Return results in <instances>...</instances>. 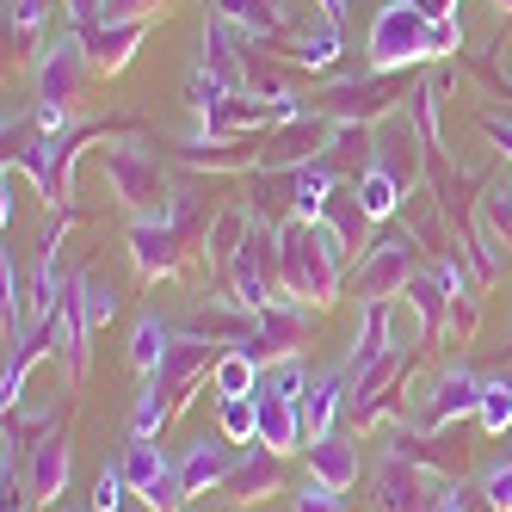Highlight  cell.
<instances>
[{"label":"cell","instance_id":"1","mask_svg":"<svg viewBox=\"0 0 512 512\" xmlns=\"http://www.w3.org/2000/svg\"><path fill=\"white\" fill-rule=\"evenodd\" d=\"M334 253H340V241L327 235V229H315V223H290L284 235H278V266H284V284L297 290V297H334V284H340V272H334Z\"/></svg>","mask_w":512,"mask_h":512},{"label":"cell","instance_id":"2","mask_svg":"<svg viewBox=\"0 0 512 512\" xmlns=\"http://www.w3.org/2000/svg\"><path fill=\"white\" fill-rule=\"evenodd\" d=\"M371 56L377 62H408V56H432V19L408 0H389L371 25Z\"/></svg>","mask_w":512,"mask_h":512},{"label":"cell","instance_id":"3","mask_svg":"<svg viewBox=\"0 0 512 512\" xmlns=\"http://www.w3.org/2000/svg\"><path fill=\"white\" fill-rule=\"evenodd\" d=\"M235 303H241V309H253V315L278 303V297H272V253H266V241H260V235H253V241L235 253Z\"/></svg>","mask_w":512,"mask_h":512},{"label":"cell","instance_id":"4","mask_svg":"<svg viewBox=\"0 0 512 512\" xmlns=\"http://www.w3.org/2000/svg\"><path fill=\"white\" fill-rule=\"evenodd\" d=\"M303 334V315L297 309H260L253 315V334H247V352L253 358H290V340Z\"/></svg>","mask_w":512,"mask_h":512},{"label":"cell","instance_id":"5","mask_svg":"<svg viewBox=\"0 0 512 512\" xmlns=\"http://www.w3.org/2000/svg\"><path fill=\"white\" fill-rule=\"evenodd\" d=\"M408 266H414V247L408 241H377V253L364 260V297L383 303L395 284H408Z\"/></svg>","mask_w":512,"mask_h":512},{"label":"cell","instance_id":"6","mask_svg":"<svg viewBox=\"0 0 512 512\" xmlns=\"http://www.w3.org/2000/svg\"><path fill=\"white\" fill-rule=\"evenodd\" d=\"M229 475H235V463H229V445H192V457L179 463V482H186V494H210V488H229Z\"/></svg>","mask_w":512,"mask_h":512},{"label":"cell","instance_id":"7","mask_svg":"<svg viewBox=\"0 0 512 512\" xmlns=\"http://www.w3.org/2000/svg\"><path fill=\"white\" fill-rule=\"evenodd\" d=\"M303 401H278V395H260V445L272 451H290V445H303Z\"/></svg>","mask_w":512,"mask_h":512},{"label":"cell","instance_id":"8","mask_svg":"<svg viewBox=\"0 0 512 512\" xmlns=\"http://www.w3.org/2000/svg\"><path fill=\"white\" fill-rule=\"evenodd\" d=\"M105 173H112L118 186H124V198H130V204H149V198L161 192V173L142 161L136 149H112V155H105Z\"/></svg>","mask_w":512,"mask_h":512},{"label":"cell","instance_id":"9","mask_svg":"<svg viewBox=\"0 0 512 512\" xmlns=\"http://www.w3.org/2000/svg\"><path fill=\"white\" fill-rule=\"evenodd\" d=\"M309 469L321 475L327 488H352L358 482V451L346 445V438H315V445H309Z\"/></svg>","mask_w":512,"mask_h":512},{"label":"cell","instance_id":"10","mask_svg":"<svg viewBox=\"0 0 512 512\" xmlns=\"http://www.w3.org/2000/svg\"><path fill=\"white\" fill-rule=\"evenodd\" d=\"M62 488H68V445L62 438H44V445H31V494L56 500Z\"/></svg>","mask_w":512,"mask_h":512},{"label":"cell","instance_id":"11","mask_svg":"<svg viewBox=\"0 0 512 512\" xmlns=\"http://www.w3.org/2000/svg\"><path fill=\"white\" fill-rule=\"evenodd\" d=\"M482 389H488V383H475L469 371H451L445 383H438L432 414H426V420H457V414H475V408H482Z\"/></svg>","mask_w":512,"mask_h":512},{"label":"cell","instance_id":"12","mask_svg":"<svg viewBox=\"0 0 512 512\" xmlns=\"http://www.w3.org/2000/svg\"><path fill=\"white\" fill-rule=\"evenodd\" d=\"M216 426L229 445H253L260 438V395H223L216 401Z\"/></svg>","mask_w":512,"mask_h":512},{"label":"cell","instance_id":"13","mask_svg":"<svg viewBox=\"0 0 512 512\" xmlns=\"http://www.w3.org/2000/svg\"><path fill=\"white\" fill-rule=\"evenodd\" d=\"M81 87V50L75 44H56L44 56V105H62V99H75Z\"/></svg>","mask_w":512,"mask_h":512},{"label":"cell","instance_id":"14","mask_svg":"<svg viewBox=\"0 0 512 512\" xmlns=\"http://www.w3.org/2000/svg\"><path fill=\"white\" fill-rule=\"evenodd\" d=\"M278 457H284V451H272V445L260 451V445H253V451H247V457L235 463L229 488H235V494H247V500H253V494H266V488L278 482Z\"/></svg>","mask_w":512,"mask_h":512},{"label":"cell","instance_id":"15","mask_svg":"<svg viewBox=\"0 0 512 512\" xmlns=\"http://www.w3.org/2000/svg\"><path fill=\"white\" fill-rule=\"evenodd\" d=\"M124 482L136 488V494H149L155 482H161V475H167V457H161V445H155V438H136V445L124 451Z\"/></svg>","mask_w":512,"mask_h":512},{"label":"cell","instance_id":"16","mask_svg":"<svg viewBox=\"0 0 512 512\" xmlns=\"http://www.w3.org/2000/svg\"><path fill=\"white\" fill-rule=\"evenodd\" d=\"M334 408H340V377L309 383V395H303V432H309V445H315V438H327V426H334Z\"/></svg>","mask_w":512,"mask_h":512},{"label":"cell","instance_id":"17","mask_svg":"<svg viewBox=\"0 0 512 512\" xmlns=\"http://www.w3.org/2000/svg\"><path fill=\"white\" fill-rule=\"evenodd\" d=\"M210 383H216V395H253V389H260V358H253V352H229V358H216Z\"/></svg>","mask_w":512,"mask_h":512},{"label":"cell","instance_id":"18","mask_svg":"<svg viewBox=\"0 0 512 512\" xmlns=\"http://www.w3.org/2000/svg\"><path fill=\"white\" fill-rule=\"evenodd\" d=\"M167 352H173V340H167V327L149 315V321H136V334H130V364H136V371H161V364H167Z\"/></svg>","mask_w":512,"mask_h":512},{"label":"cell","instance_id":"19","mask_svg":"<svg viewBox=\"0 0 512 512\" xmlns=\"http://www.w3.org/2000/svg\"><path fill=\"white\" fill-rule=\"evenodd\" d=\"M327 192H334V173L327 167H303L297 173V223H321Z\"/></svg>","mask_w":512,"mask_h":512},{"label":"cell","instance_id":"20","mask_svg":"<svg viewBox=\"0 0 512 512\" xmlns=\"http://www.w3.org/2000/svg\"><path fill=\"white\" fill-rule=\"evenodd\" d=\"M395 198H401V179H395L389 167H371V173L358 179V204H364V216H389Z\"/></svg>","mask_w":512,"mask_h":512},{"label":"cell","instance_id":"21","mask_svg":"<svg viewBox=\"0 0 512 512\" xmlns=\"http://www.w3.org/2000/svg\"><path fill=\"white\" fill-rule=\"evenodd\" d=\"M136 266L149 272V278H155V272H167V266H173V229L142 223V229H136Z\"/></svg>","mask_w":512,"mask_h":512},{"label":"cell","instance_id":"22","mask_svg":"<svg viewBox=\"0 0 512 512\" xmlns=\"http://www.w3.org/2000/svg\"><path fill=\"white\" fill-rule=\"evenodd\" d=\"M414 488H420V475H414V469L401 475V457H395V463L383 469V512H414V506H420Z\"/></svg>","mask_w":512,"mask_h":512},{"label":"cell","instance_id":"23","mask_svg":"<svg viewBox=\"0 0 512 512\" xmlns=\"http://www.w3.org/2000/svg\"><path fill=\"white\" fill-rule=\"evenodd\" d=\"M167 414H173V395L161 383H149V389H142V401H136V438H155L167 426Z\"/></svg>","mask_w":512,"mask_h":512},{"label":"cell","instance_id":"24","mask_svg":"<svg viewBox=\"0 0 512 512\" xmlns=\"http://www.w3.org/2000/svg\"><path fill=\"white\" fill-rule=\"evenodd\" d=\"M475 414H482L488 432H506V426H512V383H488V389H482V408H475Z\"/></svg>","mask_w":512,"mask_h":512},{"label":"cell","instance_id":"25","mask_svg":"<svg viewBox=\"0 0 512 512\" xmlns=\"http://www.w3.org/2000/svg\"><path fill=\"white\" fill-rule=\"evenodd\" d=\"M223 13L241 19L247 31H272V25H278V7H272V0H223Z\"/></svg>","mask_w":512,"mask_h":512},{"label":"cell","instance_id":"26","mask_svg":"<svg viewBox=\"0 0 512 512\" xmlns=\"http://www.w3.org/2000/svg\"><path fill=\"white\" fill-rule=\"evenodd\" d=\"M334 56H340V38H334V25H327V31H309V38L297 44V62H309V68H327Z\"/></svg>","mask_w":512,"mask_h":512},{"label":"cell","instance_id":"27","mask_svg":"<svg viewBox=\"0 0 512 512\" xmlns=\"http://www.w3.org/2000/svg\"><path fill=\"white\" fill-rule=\"evenodd\" d=\"M124 488H130V482H124V469H105V475H99V488H93V512H118V506H124Z\"/></svg>","mask_w":512,"mask_h":512},{"label":"cell","instance_id":"28","mask_svg":"<svg viewBox=\"0 0 512 512\" xmlns=\"http://www.w3.org/2000/svg\"><path fill=\"white\" fill-rule=\"evenodd\" d=\"M81 303H87V327H99V321H112V315H118V297H112L105 284H87V290H81Z\"/></svg>","mask_w":512,"mask_h":512},{"label":"cell","instance_id":"29","mask_svg":"<svg viewBox=\"0 0 512 512\" xmlns=\"http://www.w3.org/2000/svg\"><path fill=\"white\" fill-rule=\"evenodd\" d=\"M482 500H488L494 512H512V463H500V469L488 475V488H482Z\"/></svg>","mask_w":512,"mask_h":512},{"label":"cell","instance_id":"30","mask_svg":"<svg viewBox=\"0 0 512 512\" xmlns=\"http://www.w3.org/2000/svg\"><path fill=\"white\" fill-rule=\"evenodd\" d=\"M297 512H340V488H303V500H297Z\"/></svg>","mask_w":512,"mask_h":512},{"label":"cell","instance_id":"31","mask_svg":"<svg viewBox=\"0 0 512 512\" xmlns=\"http://www.w3.org/2000/svg\"><path fill=\"white\" fill-rule=\"evenodd\" d=\"M445 512H494V506H482L469 488H451V494H445Z\"/></svg>","mask_w":512,"mask_h":512},{"label":"cell","instance_id":"32","mask_svg":"<svg viewBox=\"0 0 512 512\" xmlns=\"http://www.w3.org/2000/svg\"><path fill=\"white\" fill-rule=\"evenodd\" d=\"M44 19V0H19V31H38Z\"/></svg>","mask_w":512,"mask_h":512},{"label":"cell","instance_id":"33","mask_svg":"<svg viewBox=\"0 0 512 512\" xmlns=\"http://www.w3.org/2000/svg\"><path fill=\"white\" fill-rule=\"evenodd\" d=\"M408 7H420L426 19H451V0H408Z\"/></svg>","mask_w":512,"mask_h":512},{"label":"cell","instance_id":"34","mask_svg":"<svg viewBox=\"0 0 512 512\" xmlns=\"http://www.w3.org/2000/svg\"><path fill=\"white\" fill-rule=\"evenodd\" d=\"M315 7H321L327 19H340V13H346V0H315Z\"/></svg>","mask_w":512,"mask_h":512},{"label":"cell","instance_id":"35","mask_svg":"<svg viewBox=\"0 0 512 512\" xmlns=\"http://www.w3.org/2000/svg\"><path fill=\"white\" fill-rule=\"evenodd\" d=\"M68 7H75V13H81V19H87V13H93V0H68Z\"/></svg>","mask_w":512,"mask_h":512},{"label":"cell","instance_id":"36","mask_svg":"<svg viewBox=\"0 0 512 512\" xmlns=\"http://www.w3.org/2000/svg\"><path fill=\"white\" fill-rule=\"evenodd\" d=\"M500 7H512V0H500Z\"/></svg>","mask_w":512,"mask_h":512}]
</instances>
